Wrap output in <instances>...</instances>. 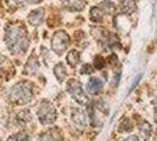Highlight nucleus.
Masks as SVG:
<instances>
[{"label":"nucleus","mask_w":157,"mask_h":141,"mask_svg":"<svg viewBox=\"0 0 157 141\" xmlns=\"http://www.w3.org/2000/svg\"><path fill=\"white\" fill-rule=\"evenodd\" d=\"M4 40L7 48L13 54L25 53L28 48L26 28L21 24H12L6 28Z\"/></svg>","instance_id":"f257e3e1"},{"label":"nucleus","mask_w":157,"mask_h":141,"mask_svg":"<svg viewBox=\"0 0 157 141\" xmlns=\"http://www.w3.org/2000/svg\"><path fill=\"white\" fill-rule=\"evenodd\" d=\"M33 96V86L29 82H19L17 84L11 93H10V98L11 100L14 101L15 104L19 105H24L32 99Z\"/></svg>","instance_id":"f03ea898"},{"label":"nucleus","mask_w":157,"mask_h":141,"mask_svg":"<svg viewBox=\"0 0 157 141\" xmlns=\"http://www.w3.org/2000/svg\"><path fill=\"white\" fill-rule=\"evenodd\" d=\"M69 42H71L69 35L65 31H58L52 38V49L56 54L61 55L68 48Z\"/></svg>","instance_id":"7ed1b4c3"},{"label":"nucleus","mask_w":157,"mask_h":141,"mask_svg":"<svg viewBox=\"0 0 157 141\" xmlns=\"http://www.w3.org/2000/svg\"><path fill=\"white\" fill-rule=\"evenodd\" d=\"M38 116H39V120L42 125L52 123L56 118L55 108L49 101H44L40 105V108L38 111Z\"/></svg>","instance_id":"20e7f679"},{"label":"nucleus","mask_w":157,"mask_h":141,"mask_svg":"<svg viewBox=\"0 0 157 141\" xmlns=\"http://www.w3.org/2000/svg\"><path fill=\"white\" fill-rule=\"evenodd\" d=\"M67 89H68V93L73 96V99H75L78 104L83 105L87 102V95L83 92L82 86L78 80H75V79L69 80L68 85H67Z\"/></svg>","instance_id":"39448f33"},{"label":"nucleus","mask_w":157,"mask_h":141,"mask_svg":"<svg viewBox=\"0 0 157 141\" xmlns=\"http://www.w3.org/2000/svg\"><path fill=\"white\" fill-rule=\"evenodd\" d=\"M72 120H73V122L78 126V128L83 129V128L87 126V119H86L85 113H83L81 109H78V108H74V109H73Z\"/></svg>","instance_id":"423d86ee"},{"label":"nucleus","mask_w":157,"mask_h":141,"mask_svg":"<svg viewBox=\"0 0 157 141\" xmlns=\"http://www.w3.org/2000/svg\"><path fill=\"white\" fill-rule=\"evenodd\" d=\"M44 13H45V11L42 8H38V10L32 11L29 13V15H28L29 24L33 25V26H39V25H41L42 21H44Z\"/></svg>","instance_id":"0eeeda50"},{"label":"nucleus","mask_w":157,"mask_h":141,"mask_svg":"<svg viewBox=\"0 0 157 141\" xmlns=\"http://www.w3.org/2000/svg\"><path fill=\"white\" fill-rule=\"evenodd\" d=\"M63 5L68 11L78 12L85 8L86 1L85 0H63Z\"/></svg>","instance_id":"6e6552de"},{"label":"nucleus","mask_w":157,"mask_h":141,"mask_svg":"<svg viewBox=\"0 0 157 141\" xmlns=\"http://www.w3.org/2000/svg\"><path fill=\"white\" fill-rule=\"evenodd\" d=\"M102 87H103V82L98 79V78H92L89 79L88 84H87V89L90 94H98L101 91H102Z\"/></svg>","instance_id":"1a4fd4ad"},{"label":"nucleus","mask_w":157,"mask_h":141,"mask_svg":"<svg viewBox=\"0 0 157 141\" xmlns=\"http://www.w3.org/2000/svg\"><path fill=\"white\" fill-rule=\"evenodd\" d=\"M120 7L122 13L131 14L136 11V0H121Z\"/></svg>","instance_id":"9d476101"},{"label":"nucleus","mask_w":157,"mask_h":141,"mask_svg":"<svg viewBox=\"0 0 157 141\" xmlns=\"http://www.w3.org/2000/svg\"><path fill=\"white\" fill-rule=\"evenodd\" d=\"M38 67H39V64H38V59L35 55L31 57L28 61H27V65H26V71L27 73H31L34 74L36 71H38Z\"/></svg>","instance_id":"9b49d317"},{"label":"nucleus","mask_w":157,"mask_h":141,"mask_svg":"<svg viewBox=\"0 0 157 141\" xmlns=\"http://www.w3.org/2000/svg\"><path fill=\"white\" fill-rule=\"evenodd\" d=\"M67 61H68V64L72 67H75L78 62H80V53H78V51H75V49L71 51L68 53V55H67Z\"/></svg>","instance_id":"f8f14e48"},{"label":"nucleus","mask_w":157,"mask_h":141,"mask_svg":"<svg viewBox=\"0 0 157 141\" xmlns=\"http://www.w3.org/2000/svg\"><path fill=\"white\" fill-rule=\"evenodd\" d=\"M140 133H141V136L143 138L145 141L149 140V138H150V134H151V126L149 122H147V121H144L143 123L141 125V128H140Z\"/></svg>","instance_id":"ddd939ff"},{"label":"nucleus","mask_w":157,"mask_h":141,"mask_svg":"<svg viewBox=\"0 0 157 141\" xmlns=\"http://www.w3.org/2000/svg\"><path fill=\"white\" fill-rule=\"evenodd\" d=\"M54 74L55 76L58 78L59 81H63L65 78L67 76V72H66V68L62 64H58L55 67H54Z\"/></svg>","instance_id":"4468645a"},{"label":"nucleus","mask_w":157,"mask_h":141,"mask_svg":"<svg viewBox=\"0 0 157 141\" xmlns=\"http://www.w3.org/2000/svg\"><path fill=\"white\" fill-rule=\"evenodd\" d=\"M102 19V12L98 7H93L90 10V20L94 22H98Z\"/></svg>","instance_id":"2eb2a0df"},{"label":"nucleus","mask_w":157,"mask_h":141,"mask_svg":"<svg viewBox=\"0 0 157 141\" xmlns=\"http://www.w3.org/2000/svg\"><path fill=\"white\" fill-rule=\"evenodd\" d=\"M101 6H102V8L105 10L107 13H113V12L115 11V6H114V4H113L111 1H109V0L103 1V2L101 4Z\"/></svg>","instance_id":"dca6fc26"},{"label":"nucleus","mask_w":157,"mask_h":141,"mask_svg":"<svg viewBox=\"0 0 157 141\" xmlns=\"http://www.w3.org/2000/svg\"><path fill=\"white\" fill-rule=\"evenodd\" d=\"M7 141H29V138L27 136L26 134H22V133H19V134H15L10 136Z\"/></svg>","instance_id":"f3484780"},{"label":"nucleus","mask_w":157,"mask_h":141,"mask_svg":"<svg viewBox=\"0 0 157 141\" xmlns=\"http://www.w3.org/2000/svg\"><path fill=\"white\" fill-rule=\"evenodd\" d=\"M6 4L11 10L14 11L21 6V0H6Z\"/></svg>","instance_id":"a211bd4d"},{"label":"nucleus","mask_w":157,"mask_h":141,"mask_svg":"<svg viewBox=\"0 0 157 141\" xmlns=\"http://www.w3.org/2000/svg\"><path fill=\"white\" fill-rule=\"evenodd\" d=\"M94 64H95V67L98 68V69H102V68L105 67V60H103V58H102V57H100V55L95 58Z\"/></svg>","instance_id":"6ab92c4d"},{"label":"nucleus","mask_w":157,"mask_h":141,"mask_svg":"<svg viewBox=\"0 0 157 141\" xmlns=\"http://www.w3.org/2000/svg\"><path fill=\"white\" fill-rule=\"evenodd\" d=\"M93 72V68L90 65H85L83 67L81 68V73L82 74H89Z\"/></svg>","instance_id":"aec40b11"},{"label":"nucleus","mask_w":157,"mask_h":141,"mask_svg":"<svg viewBox=\"0 0 157 141\" xmlns=\"http://www.w3.org/2000/svg\"><path fill=\"white\" fill-rule=\"evenodd\" d=\"M141 76H142V74H140V75H138L137 78L135 79V82L132 84V86H131V89H134V88H135V86L137 85V84H138V81H140V79H141Z\"/></svg>","instance_id":"412c9836"},{"label":"nucleus","mask_w":157,"mask_h":141,"mask_svg":"<svg viewBox=\"0 0 157 141\" xmlns=\"http://www.w3.org/2000/svg\"><path fill=\"white\" fill-rule=\"evenodd\" d=\"M125 141H140V140H138V138L136 135H131L128 139H125Z\"/></svg>","instance_id":"4be33fe9"},{"label":"nucleus","mask_w":157,"mask_h":141,"mask_svg":"<svg viewBox=\"0 0 157 141\" xmlns=\"http://www.w3.org/2000/svg\"><path fill=\"white\" fill-rule=\"evenodd\" d=\"M27 2H29V4H38V2H40L41 0H26Z\"/></svg>","instance_id":"5701e85b"},{"label":"nucleus","mask_w":157,"mask_h":141,"mask_svg":"<svg viewBox=\"0 0 157 141\" xmlns=\"http://www.w3.org/2000/svg\"><path fill=\"white\" fill-rule=\"evenodd\" d=\"M155 121H156V123H157V111L155 112Z\"/></svg>","instance_id":"b1692460"}]
</instances>
